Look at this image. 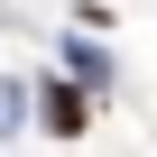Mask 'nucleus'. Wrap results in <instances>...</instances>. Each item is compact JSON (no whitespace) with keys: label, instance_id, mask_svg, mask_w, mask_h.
I'll return each mask as SVG.
<instances>
[{"label":"nucleus","instance_id":"obj_1","mask_svg":"<svg viewBox=\"0 0 157 157\" xmlns=\"http://www.w3.org/2000/svg\"><path fill=\"white\" fill-rule=\"evenodd\" d=\"M83 120H93L83 93H74V83H46V129H56V139H83Z\"/></svg>","mask_w":157,"mask_h":157}]
</instances>
